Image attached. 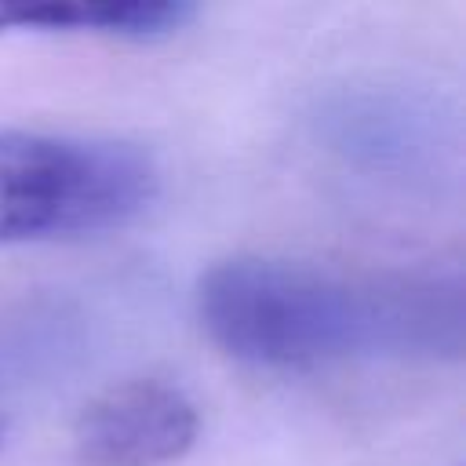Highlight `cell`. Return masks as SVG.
<instances>
[{
	"mask_svg": "<svg viewBox=\"0 0 466 466\" xmlns=\"http://www.w3.org/2000/svg\"><path fill=\"white\" fill-rule=\"evenodd\" d=\"M317 131L346 164L390 178L441 175L451 149L448 124L437 106L400 91H353L328 102Z\"/></svg>",
	"mask_w": 466,
	"mask_h": 466,
	"instance_id": "obj_4",
	"label": "cell"
},
{
	"mask_svg": "<svg viewBox=\"0 0 466 466\" xmlns=\"http://www.w3.org/2000/svg\"><path fill=\"white\" fill-rule=\"evenodd\" d=\"M208 339L240 364L302 371L342 360H455L462 284L444 273H342L237 255L197 280Z\"/></svg>",
	"mask_w": 466,
	"mask_h": 466,
	"instance_id": "obj_1",
	"label": "cell"
},
{
	"mask_svg": "<svg viewBox=\"0 0 466 466\" xmlns=\"http://www.w3.org/2000/svg\"><path fill=\"white\" fill-rule=\"evenodd\" d=\"M157 160L135 142L0 131V248L131 226L157 197Z\"/></svg>",
	"mask_w": 466,
	"mask_h": 466,
	"instance_id": "obj_2",
	"label": "cell"
},
{
	"mask_svg": "<svg viewBox=\"0 0 466 466\" xmlns=\"http://www.w3.org/2000/svg\"><path fill=\"white\" fill-rule=\"evenodd\" d=\"M197 11L182 0L135 4H0V33H91L157 40L178 33Z\"/></svg>",
	"mask_w": 466,
	"mask_h": 466,
	"instance_id": "obj_5",
	"label": "cell"
},
{
	"mask_svg": "<svg viewBox=\"0 0 466 466\" xmlns=\"http://www.w3.org/2000/svg\"><path fill=\"white\" fill-rule=\"evenodd\" d=\"M200 430L197 404L167 379H124L95 393L69 433L76 466H167Z\"/></svg>",
	"mask_w": 466,
	"mask_h": 466,
	"instance_id": "obj_3",
	"label": "cell"
}]
</instances>
